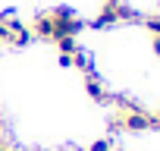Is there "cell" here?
<instances>
[{"label":"cell","instance_id":"obj_1","mask_svg":"<svg viewBox=\"0 0 160 151\" xmlns=\"http://www.w3.org/2000/svg\"><path fill=\"white\" fill-rule=\"evenodd\" d=\"M85 88H88V95H91L94 101H101V104H110V101H113V95L104 88V82L98 79L94 72H88V79H85Z\"/></svg>","mask_w":160,"mask_h":151},{"label":"cell","instance_id":"obj_2","mask_svg":"<svg viewBox=\"0 0 160 151\" xmlns=\"http://www.w3.org/2000/svg\"><path fill=\"white\" fill-rule=\"evenodd\" d=\"M32 32L41 35V38H50V41H53V19H50V13H38L35 22H32Z\"/></svg>","mask_w":160,"mask_h":151},{"label":"cell","instance_id":"obj_3","mask_svg":"<svg viewBox=\"0 0 160 151\" xmlns=\"http://www.w3.org/2000/svg\"><path fill=\"white\" fill-rule=\"evenodd\" d=\"M91 151H113V148H110V142H107V138H101V142H94V145H91Z\"/></svg>","mask_w":160,"mask_h":151},{"label":"cell","instance_id":"obj_4","mask_svg":"<svg viewBox=\"0 0 160 151\" xmlns=\"http://www.w3.org/2000/svg\"><path fill=\"white\" fill-rule=\"evenodd\" d=\"M151 129H160V110H157V113H151Z\"/></svg>","mask_w":160,"mask_h":151}]
</instances>
